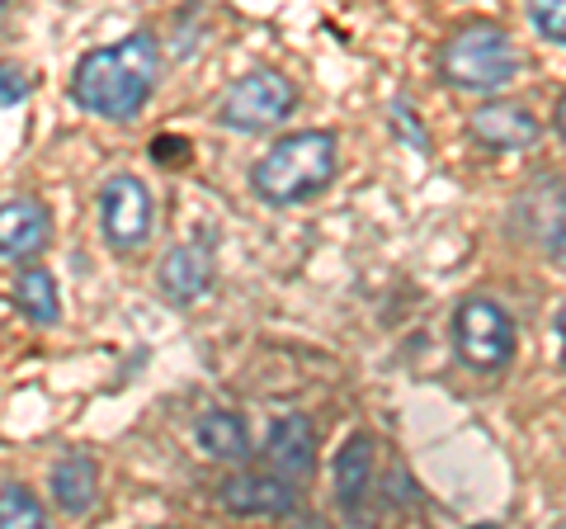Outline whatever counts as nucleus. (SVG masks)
<instances>
[{
  "mask_svg": "<svg viewBox=\"0 0 566 529\" xmlns=\"http://www.w3.org/2000/svg\"><path fill=\"white\" fill-rule=\"evenodd\" d=\"M48 208L39 199H10L0 204V256L6 260H33L48 246Z\"/></svg>",
  "mask_w": 566,
  "mask_h": 529,
  "instance_id": "8",
  "label": "nucleus"
},
{
  "mask_svg": "<svg viewBox=\"0 0 566 529\" xmlns=\"http://www.w3.org/2000/svg\"><path fill=\"white\" fill-rule=\"evenodd\" d=\"M453 345L463 355V364L495 374V369H505L515 360V322L495 303H486V298H468L453 312Z\"/></svg>",
  "mask_w": 566,
  "mask_h": 529,
  "instance_id": "5",
  "label": "nucleus"
},
{
  "mask_svg": "<svg viewBox=\"0 0 566 529\" xmlns=\"http://www.w3.org/2000/svg\"><path fill=\"white\" fill-rule=\"evenodd\" d=\"M156 284H161V293L180 308L199 303V298L208 293V284H212V256L193 241L175 246V251H166L161 264H156Z\"/></svg>",
  "mask_w": 566,
  "mask_h": 529,
  "instance_id": "7",
  "label": "nucleus"
},
{
  "mask_svg": "<svg viewBox=\"0 0 566 529\" xmlns=\"http://www.w3.org/2000/svg\"><path fill=\"white\" fill-rule=\"evenodd\" d=\"M95 491H99V468L95 458L85 454H66L57 468H52V501L71 516H81V510L95 506Z\"/></svg>",
  "mask_w": 566,
  "mask_h": 529,
  "instance_id": "12",
  "label": "nucleus"
},
{
  "mask_svg": "<svg viewBox=\"0 0 566 529\" xmlns=\"http://www.w3.org/2000/svg\"><path fill=\"white\" fill-rule=\"evenodd\" d=\"M14 308H20L29 322H57L62 317V298H57V279H52L48 270H39V264H29V270H20V279H14Z\"/></svg>",
  "mask_w": 566,
  "mask_h": 529,
  "instance_id": "14",
  "label": "nucleus"
},
{
  "mask_svg": "<svg viewBox=\"0 0 566 529\" xmlns=\"http://www.w3.org/2000/svg\"><path fill=\"white\" fill-rule=\"evenodd\" d=\"M528 14H534L543 39L566 48V0H528Z\"/></svg>",
  "mask_w": 566,
  "mask_h": 529,
  "instance_id": "17",
  "label": "nucleus"
},
{
  "mask_svg": "<svg viewBox=\"0 0 566 529\" xmlns=\"http://www.w3.org/2000/svg\"><path fill=\"white\" fill-rule=\"evenodd\" d=\"M331 180H335V137L322 133V128L279 137L251 170L255 194L274 208L303 204V199H312V194H322Z\"/></svg>",
  "mask_w": 566,
  "mask_h": 529,
  "instance_id": "2",
  "label": "nucleus"
},
{
  "mask_svg": "<svg viewBox=\"0 0 566 529\" xmlns=\"http://www.w3.org/2000/svg\"><path fill=\"white\" fill-rule=\"evenodd\" d=\"M368 478H374V445L364 435H354L340 449V458H335V497H340V510H359Z\"/></svg>",
  "mask_w": 566,
  "mask_h": 529,
  "instance_id": "13",
  "label": "nucleus"
},
{
  "mask_svg": "<svg viewBox=\"0 0 566 529\" xmlns=\"http://www.w3.org/2000/svg\"><path fill=\"white\" fill-rule=\"evenodd\" d=\"M222 506L232 516H289L293 491L289 478H270V473H241V478L222 483Z\"/></svg>",
  "mask_w": 566,
  "mask_h": 529,
  "instance_id": "9",
  "label": "nucleus"
},
{
  "mask_svg": "<svg viewBox=\"0 0 566 529\" xmlns=\"http://www.w3.org/2000/svg\"><path fill=\"white\" fill-rule=\"evenodd\" d=\"M0 10H6V0H0Z\"/></svg>",
  "mask_w": 566,
  "mask_h": 529,
  "instance_id": "21",
  "label": "nucleus"
},
{
  "mask_svg": "<svg viewBox=\"0 0 566 529\" xmlns=\"http://www.w3.org/2000/svg\"><path fill=\"white\" fill-rule=\"evenodd\" d=\"M557 133H562V143H566V95H562V104H557Z\"/></svg>",
  "mask_w": 566,
  "mask_h": 529,
  "instance_id": "20",
  "label": "nucleus"
},
{
  "mask_svg": "<svg viewBox=\"0 0 566 529\" xmlns=\"http://www.w3.org/2000/svg\"><path fill=\"white\" fill-rule=\"evenodd\" d=\"M439 72L458 91H501L515 81L520 58L501 24H463L439 48Z\"/></svg>",
  "mask_w": 566,
  "mask_h": 529,
  "instance_id": "3",
  "label": "nucleus"
},
{
  "mask_svg": "<svg viewBox=\"0 0 566 529\" xmlns=\"http://www.w3.org/2000/svg\"><path fill=\"white\" fill-rule=\"evenodd\" d=\"M293 104H297V91L283 72H245L241 81L227 85L218 118L232 133H264V128H279L293 114Z\"/></svg>",
  "mask_w": 566,
  "mask_h": 529,
  "instance_id": "4",
  "label": "nucleus"
},
{
  "mask_svg": "<svg viewBox=\"0 0 566 529\" xmlns=\"http://www.w3.org/2000/svg\"><path fill=\"white\" fill-rule=\"evenodd\" d=\"M99 227L114 251H137L151 237V194L137 175H109L99 185Z\"/></svg>",
  "mask_w": 566,
  "mask_h": 529,
  "instance_id": "6",
  "label": "nucleus"
},
{
  "mask_svg": "<svg viewBox=\"0 0 566 529\" xmlns=\"http://www.w3.org/2000/svg\"><path fill=\"white\" fill-rule=\"evenodd\" d=\"M156 72H161V43L151 33H128L114 48L85 52L71 72V100L95 118L128 123L142 114V104L156 91Z\"/></svg>",
  "mask_w": 566,
  "mask_h": 529,
  "instance_id": "1",
  "label": "nucleus"
},
{
  "mask_svg": "<svg viewBox=\"0 0 566 529\" xmlns=\"http://www.w3.org/2000/svg\"><path fill=\"white\" fill-rule=\"evenodd\" d=\"M270 464L283 478H303L316 464V431L307 416H283L270 431Z\"/></svg>",
  "mask_w": 566,
  "mask_h": 529,
  "instance_id": "11",
  "label": "nucleus"
},
{
  "mask_svg": "<svg viewBox=\"0 0 566 529\" xmlns=\"http://www.w3.org/2000/svg\"><path fill=\"white\" fill-rule=\"evenodd\" d=\"M43 506L33 501L29 487H0V529H39Z\"/></svg>",
  "mask_w": 566,
  "mask_h": 529,
  "instance_id": "16",
  "label": "nucleus"
},
{
  "mask_svg": "<svg viewBox=\"0 0 566 529\" xmlns=\"http://www.w3.org/2000/svg\"><path fill=\"white\" fill-rule=\"evenodd\" d=\"M29 95V76L20 66H0V104H20Z\"/></svg>",
  "mask_w": 566,
  "mask_h": 529,
  "instance_id": "18",
  "label": "nucleus"
},
{
  "mask_svg": "<svg viewBox=\"0 0 566 529\" xmlns=\"http://www.w3.org/2000/svg\"><path fill=\"white\" fill-rule=\"evenodd\" d=\"M199 445L203 454L222 458V464H241L251 454V435H245V421L237 412H208L199 421Z\"/></svg>",
  "mask_w": 566,
  "mask_h": 529,
  "instance_id": "15",
  "label": "nucleus"
},
{
  "mask_svg": "<svg viewBox=\"0 0 566 529\" xmlns=\"http://www.w3.org/2000/svg\"><path fill=\"white\" fill-rule=\"evenodd\" d=\"M468 128L476 143L491 152H524V147H534V137H538V123L524 110H515V104H482Z\"/></svg>",
  "mask_w": 566,
  "mask_h": 529,
  "instance_id": "10",
  "label": "nucleus"
},
{
  "mask_svg": "<svg viewBox=\"0 0 566 529\" xmlns=\"http://www.w3.org/2000/svg\"><path fill=\"white\" fill-rule=\"evenodd\" d=\"M557 336H562V364H566V303H562V312H557Z\"/></svg>",
  "mask_w": 566,
  "mask_h": 529,
  "instance_id": "19",
  "label": "nucleus"
}]
</instances>
